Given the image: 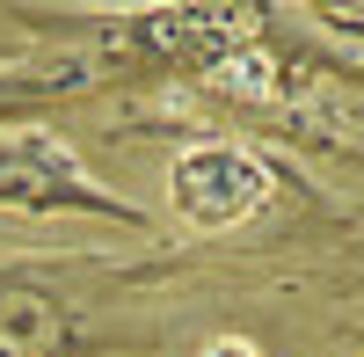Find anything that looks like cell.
I'll list each match as a JSON object with an SVG mask.
<instances>
[{"instance_id": "2", "label": "cell", "mask_w": 364, "mask_h": 357, "mask_svg": "<svg viewBox=\"0 0 364 357\" xmlns=\"http://www.w3.org/2000/svg\"><path fill=\"white\" fill-rule=\"evenodd\" d=\"M204 357H262V350H248V343H211Z\"/></svg>"}, {"instance_id": "1", "label": "cell", "mask_w": 364, "mask_h": 357, "mask_svg": "<svg viewBox=\"0 0 364 357\" xmlns=\"http://www.w3.org/2000/svg\"><path fill=\"white\" fill-rule=\"evenodd\" d=\"M262 197H269L262 161L233 154V146H197V154H182L175 175H168V204L190 226H240L248 212H262Z\"/></svg>"}]
</instances>
